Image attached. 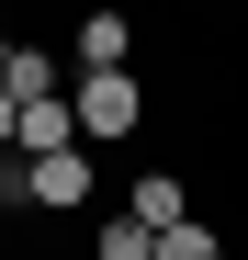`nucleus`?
<instances>
[{
  "label": "nucleus",
  "instance_id": "obj_1",
  "mask_svg": "<svg viewBox=\"0 0 248 260\" xmlns=\"http://www.w3.org/2000/svg\"><path fill=\"white\" fill-rule=\"evenodd\" d=\"M68 124H79V147H124L147 124V91H136V68H91V79H68Z\"/></svg>",
  "mask_w": 248,
  "mask_h": 260
},
{
  "label": "nucleus",
  "instance_id": "obj_2",
  "mask_svg": "<svg viewBox=\"0 0 248 260\" xmlns=\"http://www.w3.org/2000/svg\"><path fill=\"white\" fill-rule=\"evenodd\" d=\"M12 204H34V215H79V204H91V147H46V158H23Z\"/></svg>",
  "mask_w": 248,
  "mask_h": 260
},
{
  "label": "nucleus",
  "instance_id": "obj_3",
  "mask_svg": "<svg viewBox=\"0 0 248 260\" xmlns=\"http://www.w3.org/2000/svg\"><path fill=\"white\" fill-rule=\"evenodd\" d=\"M91 68H136V23H124V12H79V34H68V79H91Z\"/></svg>",
  "mask_w": 248,
  "mask_h": 260
},
{
  "label": "nucleus",
  "instance_id": "obj_4",
  "mask_svg": "<svg viewBox=\"0 0 248 260\" xmlns=\"http://www.w3.org/2000/svg\"><path fill=\"white\" fill-rule=\"evenodd\" d=\"M0 91H12V113H23V102H68V91H57V57H46V46H0Z\"/></svg>",
  "mask_w": 248,
  "mask_h": 260
},
{
  "label": "nucleus",
  "instance_id": "obj_5",
  "mask_svg": "<svg viewBox=\"0 0 248 260\" xmlns=\"http://www.w3.org/2000/svg\"><path fill=\"white\" fill-rule=\"evenodd\" d=\"M124 215H136V226H147V238H170V226H181V215H192V204H181V170H147V181H136V192H124Z\"/></svg>",
  "mask_w": 248,
  "mask_h": 260
},
{
  "label": "nucleus",
  "instance_id": "obj_6",
  "mask_svg": "<svg viewBox=\"0 0 248 260\" xmlns=\"http://www.w3.org/2000/svg\"><path fill=\"white\" fill-rule=\"evenodd\" d=\"M12 147H23V158H46V147H79V124H68V102H23V124H12Z\"/></svg>",
  "mask_w": 248,
  "mask_h": 260
},
{
  "label": "nucleus",
  "instance_id": "obj_7",
  "mask_svg": "<svg viewBox=\"0 0 248 260\" xmlns=\"http://www.w3.org/2000/svg\"><path fill=\"white\" fill-rule=\"evenodd\" d=\"M91 260H158V238L136 226V215H102V226H91Z\"/></svg>",
  "mask_w": 248,
  "mask_h": 260
},
{
  "label": "nucleus",
  "instance_id": "obj_8",
  "mask_svg": "<svg viewBox=\"0 0 248 260\" xmlns=\"http://www.w3.org/2000/svg\"><path fill=\"white\" fill-rule=\"evenodd\" d=\"M158 260H226V238H215V226H203V215H181V226H170V238H158Z\"/></svg>",
  "mask_w": 248,
  "mask_h": 260
},
{
  "label": "nucleus",
  "instance_id": "obj_9",
  "mask_svg": "<svg viewBox=\"0 0 248 260\" xmlns=\"http://www.w3.org/2000/svg\"><path fill=\"white\" fill-rule=\"evenodd\" d=\"M12 124H23V113H12V91H0V147H12Z\"/></svg>",
  "mask_w": 248,
  "mask_h": 260
},
{
  "label": "nucleus",
  "instance_id": "obj_10",
  "mask_svg": "<svg viewBox=\"0 0 248 260\" xmlns=\"http://www.w3.org/2000/svg\"><path fill=\"white\" fill-rule=\"evenodd\" d=\"M0 204H12V181H0Z\"/></svg>",
  "mask_w": 248,
  "mask_h": 260
}]
</instances>
